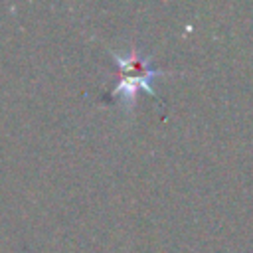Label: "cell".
<instances>
[{
  "label": "cell",
  "instance_id": "6da1fadb",
  "mask_svg": "<svg viewBox=\"0 0 253 253\" xmlns=\"http://www.w3.org/2000/svg\"><path fill=\"white\" fill-rule=\"evenodd\" d=\"M115 59L121 67V81H119L117 89L113 91L115 97H121L125 101V105L130 107L134 103V97H136L138 89H144L150 95H154V91L150 87V81H152L154 75L160 73V69H154L148 63V57H142L136 49H132L125 57L115 55Z\"/></svg>",
  "mask_w": 253,
  "mask_h": 253
}]
</instances>
